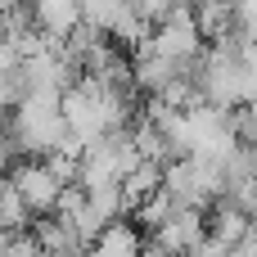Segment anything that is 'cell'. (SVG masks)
I'll use <instances>...</instances> for the list:
<instances>
[{
  "instance_id": "1",
  "label": "cell",
  "mask_w": 257,
  "mask_h": 257,
  "mask_svg": "<svg viewBox=\"0 0 257 257\" xmlns=\"http://www.w3.org/2000/svg\"><path fill=\"white\" fill-rule=\"evenodd\" d=\"M9 145L14 158H45L54 154L59 136H63V117H59V95H23L9 108Z\"/></svg>"
},
{
  "instance_id": "2",
  "label": "cell",
  "mask_w": 257,
  "mask_h": 257,
  "mask_svg": "<svg viewBox=\"0 0 257 257\" xmlns=\"http://www.w3.org/2000/svg\"><path fill=\"white\" fill-rule=\"evenodd\" d=\"M149 50H158L172 68H181V72H194V63L203 59V36H199V27H194V18H190V5H181V9H172L154 32H149Z\"/></svg>"
},
{
  "instance_id": "3",
  "label": "cell",
  "mask_w": 257,
  "mask_h": 257,
  "mask_svg": "<svg viewBox=\"0 0 257 257\" xmlns=\"http://www.w3.org/2000/svg\"><path fill=\"white\" fill-rule=\"evenodd\" d=\"M9 185H14V194H18V203L27 208V217H50V212L59 208L63 190H68V185L50 172L45 158H14Z\"/></svg>"
},
{
  "instance_id": "4",
  "label": "cell",
  "mask_w": 257,
  "mask_h": 257,
  "mask_svg": "<svg viewBox=\"0 0 257 257\" xmlns=\"http://www.w3.org/2000/svg\"><path fill=\"white\" fill-rule=\"evenodd\" d=\"M208 212H199V208H172L158 226H154V239L149 244H158L163 253L172 257H190L203 239H208V221H203Z\"/></svg>"
},
{
  "instance_id": "5",
  "label": "cell",
  "mask_w": 257,
  "mask_h": 257,
  "mask_svg": "<svg viewBox=\"0 0 257 257\" xmlns=\"http://www.w3.org/2000/svg\"><path fill=\"white\" fill-rule=\"evenodd\" d=\"M27 9H32V23H36V32L41 36H50V41H63L77 23H81V9H77V0H23Z\"/></svg>"
},
{
  "instance_id": "6",
  "label": "cell",
  "mask_w": 257,
  "mask_h": 257,
  "mask_svg": "<svg viewBox=\"0 0 257 257\" xmlns=\"http://www.w3.org/2000/svg\"><path fill=\"white\" fill-rule=\"evenodd\" d=\"M203 221H208V239L221 244V248H235L239 239L253 235V226H257L253 217H244V212H239L235 203H226V199H217V203H212V217H203Z\"/></svg>"
},
{
  "instance_id": "7",
  "label": "cell",
  "mask_w": 257,
  "mask_h": 257,
  "mask_svg": "<svg viewBox=\"0 0 257 257\" xmlns=\"http://www.w3.org/2000/svg\"><path fill=\"white\" fill-rule=\"evenodd\" d=\"M140 248H145L140 230L122 217V221H108V226L95 235V244L86 248V257H140Z\"/></svg>"
},
{
  "instance_id": "8",
  "label": "cell",
  "mask_w": 257,
  "mask_h": 257,
  "mask_svg": "<svg viewBox=\"0 0 257 257\" xmlns=\"http://www.w3.org/2000/svg\"><path fill=\"white\" fill-rule=\"evenodd\" d=\"M158 181H163V163H136L126 176H122V199H126V208H136L140 199H149L154 190H158Z\"/></svg>"
},
{
  "instance_id": "9",
  "label": "cell",
  "mask_w": 257,
  "mask_h": 257,
  "mask_svg": "<svg viewBox=\"0 0 257 257\" xmlns=\"http://www.w3.org/2000/svg\"><path fill=\"white\" fill-rule=\"evenodd\" d=\"M181 5H190V0H131V9H136L140 23H149V27H158L172 9H181Z\"/></svg>"
},
{
  "instance_id": "10",
  "label": "cell",
  "mask_w": 257,
  "mask_h": 257,
  "mask_svg": "<svg viewBox=\"0 0 257 257\" xmlns=\"http://www.w3.org/2000/svg\"><path fill=\"white\" fill-rule=\"evenodd\" d=\"M235 36L257 41V0H235Z\"/></svg>"
},
{
  "instance_id": "11",
  "label": "cell",
  "mask_w": 257,
  "mask_h": 257,
  "mask_svg": "<svg viewBox=\"0 0 257 257\" xmlns=\"http://www.w3.org/2000/svg\"><path fill=\"white\" fill-rule=\"evenodd\" d=\"M5 167H14V145H9V131L0 122V176H5Z\"/></svg>"
},
{
  "instance_id": "12",
  "label": "cell",
  "mask_w": 257,
  "mask_h": 257,
  "mask_svg": "<svg viewBox=\"0 0 257 257\" xmlns=\"http://www.w3.org/2000/svg\"><path fill=\"white\" fill-rule=\"evenodd\" d=\"M226 257H257V235H248V239H239V244H235V248H230Z\"/></svg>"
},
{
  "instance_id": "13",
  "label": "cell",
  "mask_w": 257,
  "mask_h": 257,
  "mask_svg": "<svg viewBox=\"0 0 257 257\" xmlns=\"http://www.w3.org/2000/svg\"><path fill=\"white\" fill-rule=\"evenodd\" d=\"M5 190H9V181L0 176V208H5ZM0 230H5V226H0Z\"/></svg>"
},
{
  "instance_id": "14",
  "label": "cell",
  "mask_w": 257,
  "mask_h": 257,
  "mask_svg": "<svg viewBox=\"0 0 257 257\" xmlns=\"http://www.w3.org/2000/svg\"><path fill=\"white\" fill-rule=\"evenodd\" d=\"M14 5H23V0H0V14H9Z\"/></svg>"
}]
</instances>
